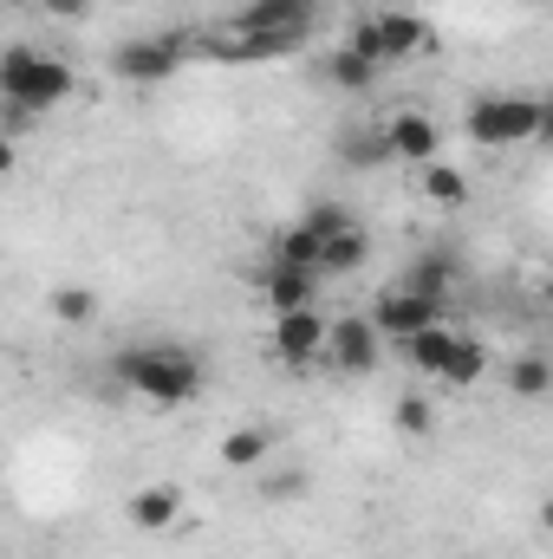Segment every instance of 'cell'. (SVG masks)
I'll list each match as a JSON object with an SVG mask.
<instances>
[{"label":"cell","instance_id":"obj_1","mask_svg":"<svg viewBox=\"0 0 553 559\" xmlns=\"http://www.w3.org/2000/svg\"><path fill=\"white\" fill-rule=\"evenodd\" d=\"M111 371L125 391H138L150 404H196L202 397V358L183 345H125L111 358Z\"/></svg>","mask_w":553,"mask_h":559},{"label":"cell","instance_id":"obj_2","mask_svg":"<svg viewBox=\"0 0 553 559\" xmlns=\"http://www.w3.org/2000/svg\"><path fill=\"white\" fill-rule=\"evenodd\" d=\"M462 131L482 150H515V143H528V138H548L553 111L541 98H521V92H489V98H475L462 111Z\"/></svg>","mask_w":553,"mask_h":559},{"label":"cell","instance_id":"obj_3","mask_svg":"<svg viewBox=\"0 0 553 559\" xmlns=\"http://www.w3.org/2000/svg\"><path fill=\"white\" fill-rule=\"evenodd\" d=\"M72 85H79L72 66L52 59V52H39V46H7V52H0V98L26 105L33 118H46L52 105H66Z\"/></svg>","mask_w":553,"mask_h":559},{"label":"cell","instance_id":"obj_4","mask_svg":"<svg viewBox=\"0 0 553 559\" xmlns=\"http://www.w3.org/2000/svg\"><path fill=\"white\" fill-rule=\"evenodd\" d=\"M189 52H196L189 33H150V39H125L111 52V72L125 85H163V79H176L189 66Z\"/></svg>","mask_w":553,"mask_h":559},{"label":"cell","instance_id":"obj_5","mask_svg":"<svg viewBox=\"0 0 553 559\" xmlns=\"http://www.w3.org/2000/svg\"><path fill=\"white\" fill-rule=\"evenodd\" d=\"M372 319V332L378 338H411V332H423V325H443L449 319V306L443 299H423V293H404V286H391V293H378V306L365 312Z\"/></svg>","mask_w":553,"mask_h":559},{"label":"cell","instance_id":"obj_6","mask_svg":"<svg viewBox=\"0 0 553 559\" xmlns=\"http://www.w3.org/2000/svg\"><path fill=\"white\" fill-rule=\"evenodd\" d=\"M319 26V0H248L228 33H280V39H306Z\"/></svg>","mask_w":553,"mask_h":559},{"label":"cell","instance_id":"obj_7","mask_svg":"<svg viewBox=\"0 0 553 559\" xmlns=\"http://www.w3.org/2000/svg\"><path fill=\"white\" fill-rule=\"evenodd\" d=\"M345 378H365V371H378V352H385V338L372 332V319H332L326 325V345H319Z\"/></svg>","mask_w":553,"mask_h":559},{"label":"cell","instance_id":"obj_8","mask_svg":"<svg viewBox=\"0 0 553 559\" xmlns=\"http://www.w3.org/2000/svg\"><path fill=\"white\" fill-rule=\"evenodd\" d=\"M378 138H385V156L391 163H436V150H443V131L423 118V111H391L385 124H378Z\"/></svg>","mask_w":553,"mask_h":559},{"label":"cell","instance_id":"obj_9","mask_svg":"<svg viewBox=\"0 0 553 559\" xmlns=\"http://www.w3.org/2000/svg\"><path fill=\"white\" fill-rule=\"evenodd\" d=\"M319 345H326V319L313 312V306H299V312H274V352L280 365H313L319 358Z\"/></svg>","mask_w":553,"mask_h":559},{"label":"cell","instance_id":"obj_10","mask_svg":"<svg viewBox=\"0 0 553 559\" xmlns=\"http://www.w3.org/2000/svg\"><path fill=\"white\" fill-rule=\"evenodd\" d=\"M372 39H378V66H391V59H416L430 46V26L411 7H391V13H372Z\"/></svg>","mask_w":553,"mask_h":559},{"label":"cell","instance_id":"obj_11","mask_svg":"<svg viewBox=\"0 0 553 559\" xmlns=\"http://www.w3.org/2000/svg\"><path fill=\"white\" fill-rule=\"evenodd\" d=\"M125 514H131V527H138V534H169V527L183 521V488H176V481H150V488L131 495V508H125Z\"/></svg>","mask_w":553,"mask_h":559},{"label":"cell","instance_id":"obj_12","mask_svg":"<svg viewBox=\"0 0 553 559\" xmlns=\"http://www.w3.org/2000/svg\"><path fill=\"white\" fill-rule=\"evenodd\" d=\"M456 274H462V267H456V254H449V248H430V254H416V261H411V274L398 280V286H404V293H423V299H443V306H449V293H456Z\"/></svg>","mask_w":553,"mask_h":559},{"label":"cell","instance_id":"obj_13","mask_svg":"<svg viewBox=\"0 0 553 559\" xmlns=\"http://www.w3.org/2000/svg\"><path fill=\"white\" fill-rule=\"evenodd\" d=\"M261 293H268V306H274V312H299V306H313V293H319V274L274 261V267L261 274Z\"/></svg>","mask_w":553,"mask_h":559},{"label":"cell","instance_id":"obj_14","mask_svg":"<svg viewBox=\"0 0 553 559\" xmlns=\"http://www.w3.org/2000/svg\"><path fill=\"white\" fill-rule=\"evenodd\" d=\"M482 371H489V352H482L469 332H456V345H449V358H443L436 378H443L449 391H469V384H482Z\"/></svg>","mask_w":553,"mask_h":559},{"label":"cell","instance_id":"obj_15","mask_svg":"<svg viewBox=\"0 0 553 559\" xmlns=\"http://www.w3.org/2000/svg\"><path fill=\"white\" fill-rule=\"evenodd\" d=\"M372 261V235L365 228H345V235H332L326 248H319V280L326 274H358Z\"/></svg>","mask_w":553,"mask_h":559},{"label":"cell","instance_id":"obj_16","mask_svg":"<svg viewBox=\"0 0 553 559\" xmlns=\"http://www.w3.org/2000/svg\"><path fill=\"white\" fill-rule=\"evenodd\" d=\"M449 345H456V332H449V319H443V325H423V332L404 338V358H411L416 371H430V378H436V371H443V358H449Z\"/></svg>","mask_w":553,"mask_h":559},{"label":"cell","instance_id":"obj_17","mask_svg":"<svg viewBox=\"0 0 553 559\" xmlns=\"http://www.w3.org/2000/svg\"><path fill=\"white\" fill-rule=\"evenodd\" d=\"M319 235L306 228V222H293V228H280L274 235V261H286V267H306V274H319Z\"/></svg>","mask_w":553,"mask_h":559},{"label":"cell","instance_id":"obj_18","mask_svg":"<svg viewBox=\"0 0 553 559\" xmlns=\"http://www.w3.org/2000/svg\"><path fill=\"white\" fill-rule=\"evenodd\" d=\"M326 79H332L339 92H372V85H378V66H372V59H358L352 46H339V52L326 59Z\"/></svg>","mask_w":553,"mask_h":559},{"label":"cell","instance_id":"obj_19","mask_svg":"<svg viewBox=\"0 0 553 559\" xmlns=\"http://www.w3.org/2000/svg\"><path fill=\"white\" fill-rule=\"evenodd\" d=\"M423 195H430L436 209H462V202H469V176L449 169V163H423Z\"/></svg>","mask_w":553,"mask_h":559},{"label":"cell","instance_id":"obj_20","mask_svg":"<svg viewBox=\"0 0 553 559\" xmlns=\"http://www.w3.org/2000/svg\"><path fill=\"white\" fill-rule=\"evenodd\" d=\"M508 391L528 397V404H541V397L553 391V365L548 358H515V365H508Z\"/></svg>","mask_w":553,"mask_h":559},{"label":"cell","instance_id":"obj_21","mask_svg":"<svg viewBox=\"0 0 553 559\" xmlns=\"http://www.w3.org/2000/svg\"><path fill=\"white\" fill-rule=\"evenodd\" d=\"M52 319L59 325H92L98 319V293L92 286H59L52 293Z\"/></svg>","mask_w":553,"mask_h":559},{"label":"cell","instance_id":"obj_22","mask_svg":"<svg viewBox=\"0 0 553 559\" xmlns=\"http://www.w3.org/2000/svg\"><path fill=\"white\" fill-rule=\"evenodd\" d=\"M268 449H274V436H268V429H235V436L222 442V462H228V468H255Z\"/></svg>","mask_w":553,"mask_h":559},{"label":"cell","instance_id":"obj_23","mask_svg":"<svg viewBox=\"0 0 553 559\" xmlns=\"http://www.w3.org/2000/svg\"><path fill=\"white\" fill-rule=\"evenodd\" d=\"M299 222H306V228H313L319 241H332V235H345V228H358V215H352L345 202H313V209H306Z\"/></svg>","mask_w":553,"mask_h":559},{"label":"cell","instance_id":"obj_24","mask_svg":"<svg viewBox=\"0 0 553 559\" xmlns=\"http://www.w3.org/2000/svg\"><path fill=\"white\" fill-rule=\"evenodd\" d=\"M306 488H313V475H306V468H280V475H268V488H261V495H268V501H299Z\"/></svg>","mask_w":553,"mask_h":559},{"label":"cell","instance_id":"obj_25","mask_svg":"<svg viewBox=\"0 0 553 559\" xmlns=\"http://www.w3.org/2000/svg\"><path fill=\"white\" fill-rule=\"evenodd\" d=\"M398 429H404V436H430V404H423L416 391L398 397Z\"/></svg>","mask_w":553,"mask_h":559},{"label":"cell","instance_id":"obj_26","mask_svg":"<svg viewBox=\"0 0 553 559\" xmlns=\"http://www.w3.org/2000/svg\"><path fill=\"white\" fill-rule=\"evenodd\" d=\"M339 150H345L352 163H391V156H385V138H378V131H365V138H345Z\"/></svg>","mask_w":553,"mask_h":559},{"label":"cell","instance_id":"obj_27","mask_svg":"<svg viewBox=\"0 0 553 559\" xmlns=\"http://www.w3.org/2000/svg\"><path fill=\"white\" fill-rule=\"evenodd\" d=\"M33 124H39V118H33L26 105H13V98H0V131H7V138H26Z\"/></svg>","mask_w":553,"mask_h":559},{"label":"cell","instance_id":"obj_28","mask_svg":"<svg viewBox=\"0 0 553 559\" xmlns=\"http://www.w3.org/2000/svg\"><path fill=\"white\" fill-rule=\"evenodd\" d=\"M46 13H59V20H85L92 13V0H39Z\"/></svg>","mask_w":553,"mask_h":559},{"label":"cell","instance_id":"obj_29","mask_svg":"<svg viewBox=\"0 0 553 559\" xmlns=\"http://www.w3.org/2000/svg\"><path fill=\"white\" fill-rule=\"evenodd\" d=\"M13 156H20V150H13V138L0 131V176H13Z\"/></svg>","mask_w":553,"mask_h":559}]
</instances>
